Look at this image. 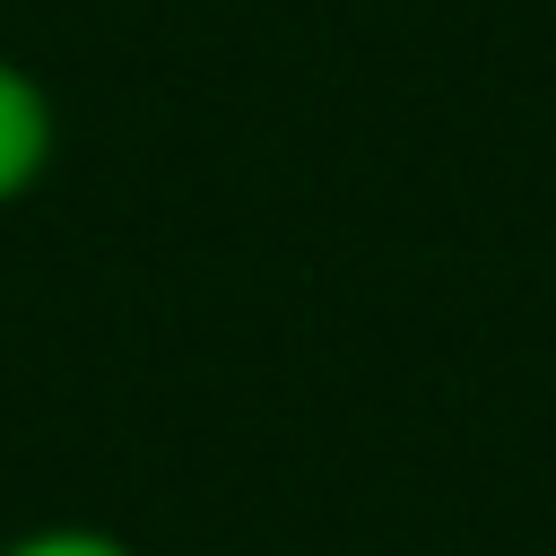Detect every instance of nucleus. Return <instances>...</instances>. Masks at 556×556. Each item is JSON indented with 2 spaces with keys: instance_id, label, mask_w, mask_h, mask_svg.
I'll use <instances>...</instances> for the list:
<instances>
[{
  "instance_id": "f257e3e1",
  "label": "nucleus",
  "mask_w": 556,
  "mask_h": 556,
  "mask_svg": "<svg viewBox=\"0 0 556 556\" xmlns=\"http://www.w3.org/2000/svg\"><path fill=\"white\" fill-rule=\"evenodd\" d=\"M52 148H61V113H52V87L0 52V217L52 174Z\"/></svg>"
},
{
  "instance_id": "f03ea898",
  "label": "nucleus",
  "mask_w": 556,
  "mask_h": 556,
  "mask_svg": "<svg viewBox=\"0 0 556 556\" xmlns=\"http://www.w3.org/2000/svg\"><path fill=\"white\" fill-rule=\"evenodd\" d=\"M0 556H139V547L122 530H104V521H43V530L0 539Z\"/></svg>"
}]
</instances>
